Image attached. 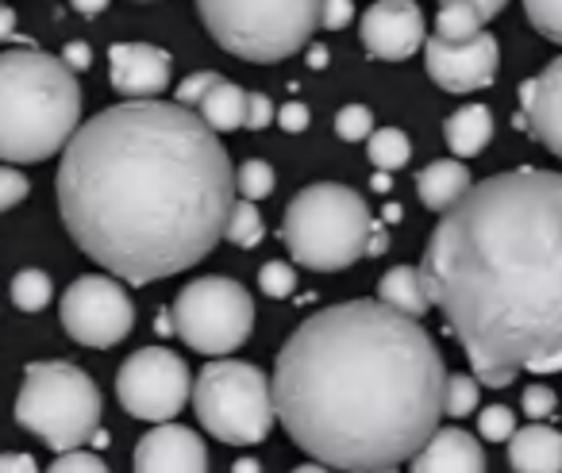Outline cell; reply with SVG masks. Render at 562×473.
Masks as SVG:
<instances>
[{
  "label": "cell",
  "instance_id": "obj_1",
  "mask_svg": "<svg viewBox=\"0 0 562 473\" xmlns=\"http://www.w3.org/2000/svg\"><path fill=\"white\" fill-rule=\"evenodd\" d=\"M232 209V158L189 104L158 97L112 104L63 147L66 232L81 255L127 285L173 278L209 258Z\"/></svg>",
  "mask_w": 562,
  "mask_h": 473
},
{
  "label": "cell",
  "instance_id": "obj_2",
  "mask_svg": "<svg viewBox=\"0 0 562 473\" xmlns=\"http://www.w3.org/2000/svg\"><path fill=\"white\" fill-rule=\"evenodd\" d=\"M424 285L474 378L505 388L562 370V173L508 170L439 212Z\"/></svg>",
  "mask_w": 562,
  "mask_h": 473
},
{
  "label": "cell",
  "instance_id": "obj_3",
  "mask_svg": "<svg viewBox=\"0 0 562 473\" xmlns=\"http://www.w3.org/2000/svg\"><path fill=\"white\" fill-rule=\"evenodd\" d=\"M443 354L416 316L347 301L285 339L273 404L290 439L328 470L385 473L413 462L443 416Z\"/></svg>",
  "mask_w": 562,
  "mask_h": 473
},
{
  "label": "cell",
  "instance_id": "obj_4",
  "mask_svg": "<svg viewBox=\"0 0 562 473\" xmlns=\"http://www.w3.org/2000/svg\"><path fill=\"white\" fill-rule=\"evenodd\" d=\"M81 127V86L63 55L0 50V162H47Z\"/></svg>",
  "mask_w": 562,
  "mask_h": 473
},
{
  "label": "cell",
  "instance_id": "obj_5",
  "mask_svg": "<svg viewBox=\"0 0 562 473\" xmlns=\"http://www.w3.org/2000/svg\"><path fill=\"white\" fill-rule=\"evenodd\" d=\"M370 232H374V219L367 201L336 181L301 189L281 224V239L290 247L293 262L321 273L359 262L367 255Z\"/></svg>",
  "mask_w": 562,
  "mask_h": 473
},
{
  "label": "cell",
  "instance_id": "obj_6",
  "mask_svg": "<svg viewBox=\"0 0 562 473\" xmlns=\"http://www.w3.org/2000/svg\"><path fill=\"white\" fill-rule=\"evenodd\" d=\"M209 35L235 58L281 63L321 27V0H196Z\"/></svg>",
  "mask_w": 562,
  "mask_h": 473
},
{
  "label": "cell",
  "instance_id": "obj_7",
  "mask_svg": "<svg viewBox=\"0 0 562 473\" xmlns=\"http://www.w3.org/2000/svg\"><path fill=\"white\" fill-rule=\"evenodd\" d=\"M16 424L55 454L86 447L101 427V388L74 362H32L16 396Z\"/></svg>",
  "mask_w": 562,
  "mask_h": 473
},
{
  "label": "cell",
  "instance_id": "obj_8",
  "mask_svg": "<svg viewBox=\"0 0 562 473\" xmlns=\"http://www.w3.org/2000/svg\"><path fill=\"white\" fill-rule=\"evenodd\" d=\"M193 412L227 447H255L273 427V381L250 362H212L193 385Z\"/></svg>",
  "mask_w": 562,
  "mask_h": 473
},
{
  "label": "cell",
  "instance_id": "obj_9",
  "mask_svg": "<svg viewBox=\"0 0 562 473\" xmlns=\"http://www.w3.org/2000/svg\"><path fill=\"white\" fill-rule=\"evenodd\" d=\"M173 335L196 354H232L255 331V301L232 278H196L178 293L170 308Z\"/></svg>",
  "mask_w": 562,
  "mask_h": 473
},
{
  "label": "cell",
  "instance_id": "obj_10",
  "mask_svg": "<svg viewBox=\"0 0 562 473\" xmlns=\"http://www.w3.org/2000/svg\"><path fill=\"white\" fill-rule=\"evenodd\" d=\"M116 396L127 416L147 419V424H166L186 408V401H193V378L173 350L143 347L120 365Z\"/></svg>",
  "mask_w": 562,
  "mask_h": 473
},
{
  "label": "cell",
  "instance_id": "obj_11",
  "mask_svg": "<svg viewBox=\"0 0 562 473\" xmlns=\"http://www.w3.org/2000/svg\"><path fill=\"white\" fill-rule=\"evenodd\" d=\"M63 327L74 342L93 350H109L124 342L135 327V304L116 278H78L63 293Z\"/></svg>",
  "mask_w": 562,
  "mask_h": 473
},
{
  "label": "cell",
  "instance_id": "obj_12",
  "mask_svg": "<svg viewBox=\"0 0 562 473\" xmlns=\"http://www.w3.org/2000/svg\"><path fill=\"white\" fill-rule=\"evenodd\" d=\"M424 63L428 78L447 93H474V89L493 86L501 66V47L490 32H477L474 40H443L431 35L424 40Z\"/></svg>",
  "mask_w": 562,
  "mask_h": 473
},
{
  "label": "cell",
  "instance_id": "obj_13",
  "mask_svg": "<svg viewBox=\"0 0 562 473\" xmlns=\"http://www.w3.org/2000/svg\"><path fill=\"white\" fill-rule=\"evenodd\" d=\"M362 47L382 63H405L424 47V12L416 0H378L362 16Z\"/></svg>",
  "mask_w": 562,
  "mask_h": 473
},
{
  "label": "cell",
  "instance_id": "obj_14",
  "mask_svg": "<svg viewBox=\"0 0 562 473\" xmlns=\"http://www.w3.org/2000/svg\"><path fill=\"white\" fill-rule=\"evenodd\" d=\"M109 81L124 101L158 97L170 86V55L162 47H150V43H112Z\"/></svg>",
  "mask_w": 562,
  "mask_h": 473
},
{
  "label": "cell",
  "instance_id": "obj_15",
  "mask_svg": "<svg viewBox=\"0 0 562 473\" xmlns=\"http://www.w3.org/2000/svg\"><path fill=\"white\" fill-rule=\"evenodd\" d=\"M135 470L139 473H204L209 470V450L201 435L166 419L162 427L147 431L135 447Z\"/></svg>",
  "mask_w": 562,
  "mask_h": 473
},
{
  "label": "cell",
  "instance_id": "obj_16",
  "mask_svg": "<svg viewBox=\"0 0 562 473\" xmlns=\"http://www.w3.org/2000/svg\"><path fill=\"white\" fill-rule=\"evenodd\" d=\"M520 127L562 158V58L520 86Z\"/></svg>",
  "mask_w": 562,
  "mask_h": 473
},
{
  "label": "cell",
  "instance_id": "obj_17",
  "mask_svg": "<svg viewBox=\"0 0 562 473\" xmlns=\"http://www.w3.org/2000/svg\"><path fill=\"white\" fill-rule=\"evenodd\" d=\"M408 470H416V473H482L485 454H482V447H477L474 435H467L462 427H436V435L413 454Z\"/></svg>",
  "mask_w": 562,
  "mask_h": 473
},
{
  "label": "cell",
  "instance_id": "obj_18",
  "mask_svg": "<svg viewBox=\"0 0 562 473\" xmlns=\"http://www.w3.org/2000/svg\"><path fill=\"white\" fill-rule=\"evenodd\" d=\"M508 465L516 473H562V431L543 427H516L508 439Z\"/></svg>",
  "mask_w": 562,
  "mask_h": 473
},
{
  "label": "cell",
  "instance_id": "obj_19",
  "mask_svg": "<svg viewBox=\"0 0 562 473\" xmlns=\"http://www.w3.org/2000/svg\"><path fill=\"white\" fill-rule=\"evenodd\" d=\"M470 185H474V178H470L462 158H439V162L424 166L416 178V193H420L424 209L431 212H447L451 204H459Z\"/></svg>",
  "mask_w": 562,
  "mask_h": 473
},
{
  "label": "cell",
  "instance_id": "obj_20",
  "mask_svg": "<svg viewBox=\"0 0 562 473\" xmlns=\"http://www.w3.org/2000/svg\"><path fill=\"white\" fill-rule=\"evenodd\" d=\"M443 135H447V147L454 150V158L482 155L493 139V112L485 104H462L459 112L447 116Z\"/></svg>",
  "mask_w": 562,
  "mask_h": 473
},
{
  "label": "cell",
  "instance_id": "obj_21",
  "mask_svg": "<svg viewBox=\"0 0 562 473\" xmlns=\"http://www.w3.org/2000/svg\"><path fill=\"white\" fill-rule=\"evenodd\" d=\"M378 301L405 312V316H416V319L431 308L428 285H424V273L416 270V266H393V270L378 281Z\"/></svg>",
  "mask_w": 562,
  "mask_h": 473
},
{
  "label": "cell",
  "instance_id": "obj_22",
  "mask_svg": "<svg viewBox=\"0 0 562 473\" xmlns=\"http://www.w3.org/2000/svg\"><path fill=\"white\" fill-rule=\"evenodd\" d=\"M196 109H201V116L209 120V127H216V132H239V127L247 124V93H243L235 81L220 78L216 86L201 97Z\"/></svg>",
  "mask_w": 562,
  "mask_h": 473
},
{
  "label": "cell",
  "instance_id": "obj_23",
  "mask_svg": "<svg viewBox=\"0 0 562 473\" xmlns=\"http://www.w3.org/2000/svg\"><path fill=\"white\" fill-rule=\"evenodd\" d=\"M477 32H485V16L470 4V0H443L436 16V35L443 40H474Z\"/></svg>",
  "mask_w": 562,
  "mask_h": 473
},
{
  "label": "cell",
  "instance_id": "obj_24",
  "mask_svg": "<svg viewBox=\"0 0 562 473\" xmlns=\"http://www.w3.org/2000/svg\"><path fill=\"white\" fill-rule=\"evenodd\" d=\"M370 162L378 170H401V166L413 158V143L401 127H382V132H370Z\"/></svg>",
  "mask_w": 562,
  "mask_h": 473
},
{
  "label": "cell",
  "instance_id": "obj_25",
  "mask_svg": "<svg viewBox=\"0 0 562 473\" xmlns=\"http://www.w3.org/2000/svg\"><path fill=\"white\" fill-rule=\"evenodd\" d=\"M262 235H266V224H262V216H258L255 201H247V196L235 201L232 216H227V227H224V239L235 243V247H243V250H250V247L262 243Z\"/></svg>",
  "mask_w": 562,
  "mask_h": 473
},
{
  "label": "cell",
  "instance_id": "obj_26",
  "mask_svg": "<svg viewBox=\"0 0 562 473\" xmlns=\"http://www.w3.org/2000/svg\"><path fill=\"white\" fill-rule=\"evenodd\" d=\"M55 296V285L43 270H20L12 278V304L20 312H43Z\"/></svg>",
  "mask_w": 562,
  "mask_h": 473
},
{
  "label": "cell",
  "instance_id": "obj_27",
  "mask_svg": "<svg viewBox=\"0 0 562 473\" xmlns=\"http://www.w3.org/2000/svg\"><path fill=\"white\" fill-rule=\"evenodd\" d=\"M477 385H482L477 378L451 373V378H447V388H443V412L447 416H454V419L470 416V412L477 408Z\"/></svg>",
  "mask_w": 562,
  "mask_h": 473
},
{
  "label": "cell",
  "instance_id": "obj_28",
  "mask_svg": "<svg viewBox=\"0 0 562 473\" xmlns=\"http://www.w3.org/2000/svg\"><path fill=\"white\" fill-rule=\"evenodd\" d=\"M235 189H239L247 201H262V196H270L273 193V166L258 162V158L243 162L239 170H235Z\"/></svg>",
  "mask_w": 562,
  "mask_h": 473
},
{
  "label": "cell",
  "instance_id": "obj_29",
  "mask_svg": "<svg viewBox=\"0 0 562 473\" xmlns=\"http://www.w3.org/2000/svg\"><path fill=\"white\" fill-rule=\"evenodd\" d=\"M524 12H528L531 27H536L543 40L562 47V0H524Z\"/></svg>",
  "mask_w": 562,
  "mask_h": 473
},
{
  "label": "cell",
  "instance_id": "obj_30",
  "mask_svg": "<svg viewBox=\"0 0 562 473\" xmlns=\"http://www.w3.org/2000/svg\"><path fill=\"white\" fill-rule=\"evenodd\" d=\"M370 132H374V112H370L367 104H347V109H339V116H336L339 139L362 143V139H370Z\"/></svg>",
  "mask_w": 562,
  "mask_h": 473
},
{
  "label": "cell",
  "instance_id": "obj_31",
  "mask_svg": "<svg viewBox=\"0 0 562 473\" xmlns=\"http://www.w3.org/2000/svg\"><path fill=\"white\" fill-rule=\"evenodd\" d=\"M477 431H482V439H490V442H508L516 431L513 408H505V404H490V408H482V416H477Z\"/></svg>",
  "mask_w": 562,
  "mask_h": 473
},
{
  "label": "cell",
  "instance_id": "obj_32",
  "mask_svg": "<svg viewBox=\"0 0 562 473\" xmlns=\"http://www.w3.org/2000/svg\"><path fill=\"white\" fill-rule=\"evenodd\" d=\"M258 285H262L266 296L281 301V296H290L293 289H297V273H293V266H285V262H266L262 273H258Z\"/></svg>",
  "mask_w": 562,
  "mask_h": 473
},
{
  "label": "cell",
  "instance_id": "obj_33",
  "mask_svg": "<svg viewBox=\"0 0 562 473\" xmlns=\"http://www.w3.org/2000/svg\"><path fill=\"white\" fill-rule=\"evenodd\" d=\"M50 470L55 473H104L109 470V462L97 454H89V450L74 447V450H63V454L50 462Z\"/></svg>",
  "mask_w": 562,
  "mask_h": 473
},
{
  "label": "cell",
  "instance_id": "obj_34",
  "mask_svg": "<svg viewBox=\"0 0 562 473\" xmlns=\"http://www.w3.org/2000/svg\"><path fill=\"white\" fill-rule=\"evenodd\" d=\"M24 196H27V178H24V173L9 170V166H0V212L16 209Z\"/></svg>",
  "mask_w": 562,
  "mask_h": 473
},
{
  "label": "cell",
  "instance_id": "obj_35",
  "mask_svg": "<svg viewBox=\"0 0 562 473\" xmlns=\"http://www.w3.org/2000/svg\"><path fill=\"white\" fill-rule=\"evenodd\" d=\"M216 81H220V74H212V70H201V74H193V78H186L178 89H173V93H178V104H189V109L201 104V97L209 93Z\"/></svg>",
  "mask_w": 562,
  "mask_h": 473
},
{
  "label": "cell",
  "instance_id": "obj_36",
  "mask_svg": "<svg viewBox=\"0 0 562 473\" xmlns=\"http://www.w3.org/2000/svg\"><path fill=\"white\" fill-rule=\"evenodd\" d=\"M355 16V4L351 0H321V27H328V32H339V27H347Z\"/></svg>",
  "mask_w": 562,
  "mask_h": 473
},
{
  "label": "cell",
  "instance_id": "obj_37",
  "mask_svg": "<svg viewBox=\"0 0 562 473\" xmlns=\"http://www.w3.org/2000/svg\"><path fill=\"white\" fill-rule=\"evenodd\" d=\"M273 120V101L266 93H247V124L250 132H262L266 124Z\"/></svg>",
  "mask_w": 562,
  "mask_h": 473
},
{
  "label": "cell",
  "instance_id": "obj_38",
  "mask_svg": "<svg viewBox=\"0 0 562 473\" xmlns=\"http://www.w3.org/2000/svg\"><path fill=\"white\" fill-rule=\"evenodd\" d=\"M524 412H528L531 419H543L554 412V393L547 385H531L528 393H524Z\"/></svg>",
  "mask_w": 562,
  "mask_h": 473
},
{
  "label": "cell",
  "instance_id": "obj_39",
  "mask_svg": "<svg viewBox=\"0 0 562 473\" xmlns=\"http://www.w3.org/2000/svg\"><path fill=\"white\" fill-rule=\"evenodd\" d=\"M308 120H313V116H308V104H301V101H290V104H281V109H278L281 132H290V135L305 132Z\"/></svg>",
  "mask_w": 562,
  "mask_h": 473
},
{
  "label": "cell",
  "instance_id": "obj_40",
  "mask_svg": "<svg viewBox=\"0 0 562 473\" xmlns=\"http://www.w3.org/2000/svg\"><path fill=\"white\" fill-rule=\"evenodd\" d=\"M63 63L70 66V70H86V66L93 63V50H89L86 43H66V47H63Z\"/></svg>",
  "mask_w": 562,
  "mask_h": 473
},
{
  "label": "cell",
  "instance_id": "obj_41",
  "mask_svg": "<svg viewBox=\"0 0 562 473\" xmlns=\"http://www.w3.org/2000/svg\"><path fill=\"white\" fill-rule=\"evenodd\" d=\"M0 473H35L32 454H0Z\"/></svg>",
  "mask_w": 562,
  "mask_h": 473
},
{
  "label": "cell",
  "instance_id": "obj_42",
  "mask_svg": "<svg viewBox=\"0 0 562 473\" xmlns=\"http://www.w3.org/2000/svg\"><path fill=\"white\" fill-rule=\"evenodd\" d=\"M12 35H16V12H12L4 0H0V43H9Z\"/></svg>",
  "mask_w": 562,
  "mask_h": 473
},
{
  "label": "cell",
  "instance_id": "obj_43",
  "mask_svg": "<svg viewBox=\"0 0 562 473\" xmlns=\"http://www.w3.org/2000/svg\"><path fill=\"white\" fill-rule=\"evenodd\" d=\"M70 4L81 12V16H101V12L109 9V0H70Z\"/></svg>",
  "mask_w": 562,
  "mask_h": 473
},
{
  "label": "cell",
  "instance_id": "obj_44",
  "mask_svg": "<svg viewBox=\"0 0 562 473\" xmlns=\"http://www.w3.org/2000/svg\"><path fill=\"white\" fill-rule=\"evenodd\" d=\"M439 4H443V0H439ZM470 4H474V9H477V12H482V16H485V20H493V16H497V12H501V9H505L508 0H470Z\"/></svg>",
  "mask_w": 562,
  "mask_h": 473
},
{
  "label": "cell",
  "instance_id": "obj_45",
  "mask_svg": "<svg viewBox=\"0 0 562 473\" xmlns=\"http://www.w3.org/2000/svg\"><path fill=\"white\" fill-rule=\"evenodd\" d=\"M385 247H390V239H385L382 227H374V232H370V243H367V255H370V258H374V255H385Z\"/></svg>",
  "mask_w": 562,
  "mask_h": 473
},
{
  "label": "cell",
  "instance_id": "obj_46",
  "mask_svg": "<svg viewBox=\"0 0 562 473\" xmlns=\"http://www.w3.org/2000/svg\"><path fill=\"white\" fill-rule=\"evenodd\" d=\"M308 63H313L316 70H324V66H328V50H324V47H313V50H308Z\"/></svg>",
  "mask_w": 562,
  "mask_h": 473
},
{
  "label": "cell",
  "instance_id": "obj_47",
  "mask_svg": "<svg viewBox=\"0 0 562 473\" xmlns=\"http://www.w3.org/2000/svg\"><path fill=\"white\" fill-rule=\"evenodd\" d=\"M390 185H393V181H390V170H382V173L374 178V189H378V193H390Z\"/></svg>",
  "mask_w": 562,
  "mask_h": 473
},
{
  "label": "cell",
  "instance_id": "obj_48",
  "mask_svg": "<svg viewBox=\"0 0 562 473\" xmlns=\"http://www.w3.org/2000/svg\"><path fill=\"white\" fill-rule=\"evenodd\" d=\"M385 219H393V224H397V219H401V209H397V204H390V209H385Z\"/></svg>",
  "mask_w": 562,
  "mask_h": 473
}]
</instances>
